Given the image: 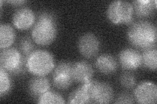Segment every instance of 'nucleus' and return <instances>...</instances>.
<instances>
[{
    "label": "nucleus",
    "mask_w": 157,
    "mask_h": 104,
    "mask_svg": "<svg viewBox=\"0 0 157 104\" xmlns=\"http://www.w3.org/2000/svg\"><path fill=\"white\" fill-rule=\"evenodd\" d=\"M91 96L92 103H109L113 100L114 93L108 83L92 80Z\"/></svg>",
    "instance_id": "obj_7"
},
{
    "label": "nucleus",
    "mask_w": 157,
    "mask_h": 104,
    "mask_svg": "<svg viewBox=\"0 0 157 104\" xmlns=\"http://www.w3.org/2000/svg\"><path fill=\"white\" fill-rule=\"evenodd\" d=\"M52 77L54 85L60 90H66L71 85L73 81L71 76H52Z\"/></svg>",
    "instance_id": "obj_20"
},
{
    "label": "nucleus",
    "mask_w": 157,
    "mask_h": 104,
    "mask_svg": "<svg viewBox=\"0 0 157 104\" xmlns=\"http://www.w3.org/2000/svg\"><path fill=\"white\" fill-rule=\"evenodd\" d=\"M73 63L70 61H62L58 63L57 65L55 67L53 72V76H71Z\"/></svg>",
    "instance_id": "obj_21"
},
{
    "label": "nucleus",
    "mask_w": 157,
    "mask_h": 104,
    "mask_svg": "<svg viewBox=\"0 0 157 104\" xmlns=\"http://www.w3.org/2000/svg\"><path fill=\"white\" fill-rule=\"evenodd\" d=\"M94 75V70L91 64L85 61L73 63L71 76L73 81L84 83L90 80Z\"/></svg>",
    "instance_id": "obj_11"
},
{
    "label": "nucleus",
    "mask_w": 157,
    "mask_h": 104,
    "mask_svg": "<svg viewBox=\"0 0 157 104\" xmlns=\"http://www.w3.org/2000/svg\"><path fill=\"white\" fill-rule=\"evenodd\" d=\"M7 2L13 5H21L25 3L26 2L24 0H13V1H7Z\"/></svg>",
    "instance_id": "obj_25"
},
{
    "label": "nucleus",
    "mask_w": 157,
    "mask_h": 104,
    "mask_svg": "<svg viewBox=\"0 0 157 104\" xmlns=\"http://www.w3.org/2000/svg\"><path fill=\"white\" fill-rule=\"evenodd\" d=\"M96 67L101 73L109 75L117 71L118 63L113 56L109 53H104L97 58Z\"/></svg>",
    "instance_id": "obj_14"
},
{
    "label": "nucleus",
    "mask_w": 157,
    "mask_h": 104,
    "mask_svg": "<svg viewBox=\"0 0 157 104\" xmlns=\"http://www.w3.org/2000/svg\"><path fill=\"white\" fill-rule=\"evenodd\" d=\"M92 80L82 83V85L72 91L68 97L69 103H92L91 96Z\"/></svg>",
    "instance_id": "obj_12"
},
{
    "label": "nucleus",
    "mask_w": 157,
    "mask_h": 104,
    "mask_svg": "<svg viewBox=\"0 0 157 104\" xmlns=\"http://www.w3.org/2000/svg\"><path fill=\"white\" fill-rule=\"evenodd\" d=\"M100 42L96 34L86 33L82 34L78 41V49L81 55L88 59L95 57L100 50Z\"/></svg>",
    "instance_id": "obj_6"
},
{
    "label": "nucleus",
    "mask_w": 157,
    "mask_h": 104,
    "mask_svg": "<svg viewBox=\"0 0 157 104\" xmlns=\"http://www.w3.org/2000/svg\"><path fill=\"white\" fill-rule=\"evenodd\" d=\"M134 97L137 103L147 104L157 102V87L153 82L145 81L140 83L134 92Z\"/></svg>",
    "instance_id": "obj_8"
},
{
    "label": "nucleus",
    "mask_w": 157,
    "mask_h": 104,
    "mask_svg": "<svg viewBox=\"0 0 157 104\" xmlns=\"http://www.w3.org/2000/svg\"><path fill=\"white\" fill-rule=\"evenodd\" d=\"M0 66L9 73L14 75L21 74L26 68V59L14 48L2 49L0 53Z\"/></svg>",
    "instance_id": "obj_4"
},
{
    "label": "nucleus",
    "mask_w": 157,
    "mask_h": 104,
    "mask_svg": "<svg viewBox=\"0 0 157 104\" xmlns=\"http://www.w3.org/2000/svg\"><path fill=\"white\" fill-rule=\"evenodd\" d=\"M19 48L21 52L27 57L34 51L33 43L28 37H24L21 39L19 43Z\"/></svg>",
    "instance_id": "obj_23"
},
{
    "label": "nucleus",
    "mask_w": 157,
    "mask_h": 104,
    "mask_svg": "<svg viewBox=\"0 0 157 104\" xmlns=\"http://www.w3.org/2000/svg\"><path fill=\"white\" fill-rule=\"evenodd\" d=\"M56 34L57 26L55 14L49 11L41 12L38 14L37 20L32 31L33 41L39 45H48L55 41Z\"/></svg>",
    "instance_id": "obj_2"
},
{
    "label": "nucleus",
    "mask_w": 157,
    "mask_h": 104,
    "mask_svg": "<svg viewBox=\"0 0 157 104\" xmlns=\"http://www.w3.org/2000/svg\"><path fill=\"white\" fill-rule=\"evenodd\" d=\"M55 67L52 54L45 49L34 50L26 57V68L29 73L36 76H45Z\"/></svg>",
    "instance_id": "obj_3"
},
{
    "label": "nucleus",
    "mask_w": 157,
    "mask_h": 104,
    "mask_svg": "<svg viewBox=\"0 0 157 104\" xmlns=\"http://www.w3.org/2000/svg\"><path fill=\"white\" fill-rule=\"evenodd\" d=\"M121 85L128 89L132 88L136 84V79L133 74L130 72H124L119 77Z\"/></svg>",
    "instance_id": "obj_22"
},
{
    "label": "nucleus",
    "mask_w": 157,
    "mask_h": 104,
    "mask_svg": "<svg viewBox=\"0 0 157 104\" xmlns=\"http://www.w3.org/2000/svg\"><path fill=\"white\" fill-rule=\"evenodd\" d=\"M36 21V15L32 10L26 7L19 8L14 13L13 23L18 29L25 30L30 28Z\"/></svg>",
    "instance_id": "obj_10"
},
{
    "label": "nucleus",
    "mask_w": 157,
    "mask_h": 104,
    "mask_svg": "<svg viewBox=\"0 0 157 104\" xmlns=\"http://www.w3.org/2000/svg\"><path fill=\"white\" fill-rule=\"evenodd\" d=\"M37 103L41 104L65 103L66 101L59 93L48 91L38 98Z\"/></svg>",
    "instance_id": "obj_18"
},
{
    "label": "nucleus",
    "mask_w": 157,
    "mask_h": 104,
    "mask_svg": "<svg viewBox=\"0 0 157 104\" xmlns=\"http://www.w3.org/2000/svg\"><path fill=\"white\" fill-rule=\"evenodd\" d=\"M141 57L142 64L145 68L151 70H156L157 49L156 46L144 49Z\"/></svg>",
    "instance_id": "obj_17"
},
{
    "label": "nucleus",
    "mask_w": 157,
    "mask_h": 104,
    "mask_svg": "<svg viewBox=\"0 0 157 104\" xmlns=\"http://www.w3.org/2000/svg\"><path fill=\"white\" fill-rule=\"evenodd\" d=\"M51 83L45 76H36L30 80L28 84V89L30 95L35 98H39L43 94L49 91Z\"/></svg>",
    "instance_id": "obj_15"
},
{
    "label": "nucleus",
    "mask_w": 157,
    "mask_h": 104,
    "mask_svg": "<svg viewBox=\"0 0 157 104\" xmlns=\"http://www.w3.org/2000/svg\"><path fill=\"white\" fill-rule=\"evenodd\" d=\"M115 103H135V98L129 93L123 92L117 96Z\"/></svg>",
    "instance_id": "obj_24"
},
{
    "label": "nucleus",
    "mask_w": 157,
    "mask_h": 104,
    "mask_svg": "<svg viewBox=\"0 0 157 104\" xmlns=\"http://www.w3.org/2000/svg\"><path fill=\"white\" fill-rule=\"evenodd\" d=\"M119 60L121 66L127 70H134L142 64L141 54L135 49L125 48L119 53Z\"/></svg>",
    "instance_id": "obj_9"
},
{
    "label": "nucleus",
    "mask_w": 157,
    "mask_h": 104,
    "mask_svg": "<svg viewBox=\"0 0 157 104\" xmlns=\"http://www.w3.org/2000/svg\"><path fill=\"white\" fill-rule=\"evenodd\" d=\"M15 39V32L13 27L8 23L0 26V48H8L13 44Z\"/></svg>",
    "instance_id": "obj_16"
},
{
    "label": "nucleus",
    "mask_w": 157,
    "mask_h": 104,
    "mask_svg": "<svg viewBox=\"0 0 157 104\" xmlns=\"http://www.w3.org/2000/svg\"><path fill=\"white\" fill-rule=\"evenodd\" d=\"M11 80L8 72L0 67V96L3 97L11 90Z\"/></svg>",
    "instance_id": "obj_19"
},
{
    "label": "nucleus",
    "mask_w": 157,
    "mask_h": 104,
    "mask_svg": "<svg viewBox=\"0 0 157 104\" xmlns=\"http://www.w3.org/2000/svg\"><path fill=\"white\" fill-rule=\"evenodd\" d=\"M134 8L129 2L116 0L108 6L107 16L113 23H130L134 19Z\"/></svg>",
    "instance_id": "obj_5"
},
{
    "label": "nucleus",
    "mask_w": 157,
    "mask_h": 104,
    "mask_svg": "<svg viewBox=\"0 0 157 104\" xmlns=\"http://www.w3.org/2000/svg\"><path fill=\"white\" fill-rule=\"evenodd\" d=\"M130 42L137 48L145 49L156 46V27L146 20L132 22L127 31Z\"/></svg>",
    "instance_id": "obj_1"
},
{
    "label": "nucleus",
    "mask_w": 157,
    "mask_h": 104,
    "mask_svg": "<svg viewBox=\"0 0 157 104\" xmlns=\"http://www.w3.org/2000/svg\"><path fill=\"white\" fill-rule=\"evenodd\" d=\"M132 4L134 14L141 18L150 17L155 13L156 9V0H135Z\"/></svg>",
    "instance_id": "obj_13"
}]
</instances>
